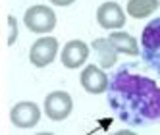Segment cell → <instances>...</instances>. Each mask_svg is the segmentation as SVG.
<instances>
[{
	"label": "cell",
	"instance_id": "obj_11",
	"mask_svg": "<svg viewBox=\"0 0 160 135\" xmlns=\"http://www.w3.org/2000/svg\"><path fill=\"white\" fill-rule=\"evenodd\" d=\"M160 8V0H129L128 2V14L135 19H141L154 14Z\"/></svg>",
	"mask_w": 160,
	"mask_h": 135
},
{
	"label": "cell",
	"instance_id": "obj_2",
	"mask_svg": "<svg viewBox=\"0 0 160 135\" xmlns=\"http://www.w3.org/2000/svg\"><path fill=\"white\" fill-rule=\"evenodd\" d=\"M141 56H143V62L160 75V18L152 19L143 29Z\"/></svg>",
	"mask_w": 160,
	"mask_h": 135
},
{
	"label": "cell",
	"instance_id": "obj_10",
	"mask_svg": "<svg viewBox=\"0 0 160 135\" xmlns=\"http://www.w3.org/2000/svg\"><path fill=\"white\" fill-rule=\"evenodd\" d=\"M108 41H110V44L114 47L116 52L129 54V56H137V54H139V44H137L135 37H131L129 33H123V31L110 33Z\"/></svg>",
	"mask_w": 160,
	"mask_h": 135
},
{
	"label": "cell",
	"instance_id": "obj_7",
	"mask_svg": "<svg viewBox=\"0 0 160 135\" xmlns=\"http://www.w3.org/2000/svg\"><path fill=\"white\" fill-rule=\"evenodd\" d=\"M97 21L104 29H120L125 25V16L120 4L116 2H104L97 10Z\"/></svg>",
	"mask_w": 160,
	"mask_h": 135
},
{
	"label": "cell",
	"instance_id": "obj_5",
	"mask_svg": "<svg viewBox=\"0 0 160 135\" xmlns=\"http://www.w3.org/2000/svg\"><path fill=\"white\" fill-rule=\"evenodd\" d=\"M56 54H58V41L54 37H42L33 42L29 50V60L37 68H47L48 64L54 62Z\"/></svg>",
	"mask_w": 160,
	"mask_h": 135
},
{
	"label": "cell",
	"instance_id": "obj_8",
	"mask_svg": "<svg viewBox=\"0 0 160 135\" xmlns=\"http://www.w3.org/2000/svg\"><path fill=\"white\" fill-rule=\"evenodd\" d=\"M81 87L85 89L87 93H91V95L106 93V87H108V75L102 72V68L91 64V66H87L85 70L81 72Z\"/></svg>",
	"mask_w": 160,
	"mask_h": 135
},
{
	"label": "cell",
	"instance_id": "obj_6",
	"mask_svg": "<svg viewBox=\"0 0 160 135\" xmlns=\"http://www.w3.org/2000/svg\"><path fill=\"white\" fill-rule=\"evenodd\" d=\"M10 120H12V123L16 128H33L37 126L39 120H41V110L35 102H27V100H23V102H18L12 112H10Z\"/></svg>",
	"mask_w": 160,
	"mask_h": 135
},
{
	"label": "cell",
	"instance_id": "obj_1",
	"mask_svg": "<svg viewBox=\"0 0 160 135\" xmlns=\"http://www.w3.org/2000/svg\"><path fill=\"white\" fill-rule=\"evenodd\" d=\"M106 91L112 112L128 126H148L160 120V87L151 77L122 68L110 79Z\"/></svg>",
	"mask_w": 160,
	"mask_h": 135
},
{
	"label": "cell",
	"instance_id": "obj_3",
	"mask_svg": "<svg viewBox=\"0 0 160 135\" xmlns=\"http://www.w3.org/2000/svg\"><path fill=\"white\" fill-rule=\"evenodd\" d=\"M23 23L31 33H48L56 25V14L48 6H31L23 16Z\"/></svg>",
	"mask_w": 160,
	"mask_h": 135
},
{
	"label": "cell",
	"instance_id": "obj_12",
	"mask_svg": "<svg viewBox=\"0 0 160 135\" xmlns=\"http://www.w3.org/2000/svg\"><path fill=\"white\" fill-rule=\"evenodd\" d=\"M93 48L98 54V64H100V68H110V66H114L118 52L114 50V47L110 44L108 39H97V41H93Z\"/></svg>",
	"mask_w": 160,
	"mask_h": 135
},
{
	"label": "cell",
	"instance_id": "obj_9",
	"mask_svg": "<svg viewBox=\"0 0 160 135\" xmlns=\"http://www.w3.org/2000/svg\"><path fill=\"white\" fill-rule=\"evenodd\" d=\"M89 58V47L83 41H70L62 50V66H66L68 70H75V68L83 66Z\"/></svg>",
	"mask_w": 160,
	"mask_h": 135
},
{
	"label": "cell",
	"instance_id": "obj_13",
	"mask_svg": "<svg viewBox=\"0 0 160 135\" xmlns=\"http://www.w3.org/2000/svg\"><path fill=\"white\" fill-rule=\"evenodd\" d=\"M50 2H52L54 6H70V4L75 2V0H50Z\"/></svg>",
	"mask_w": 160,
	"mask_h": 135
},
{
	"label": "cell",
	"instance_id": "obj_4",
	"mask_svg": "<svg viewBox=\"0 0 160 135\" xmlns=\"http://www.w3.org/2000/svg\"><path fill=\"white\" fill-rule=\"evenodd\" d=\"M72 108H73V100L66 91H54L44 98V112L54 122L66 120L72 114Z\"/></svg>",
	"mask_w": 160,
	"mask_h": 135
}]
</instances>
